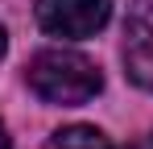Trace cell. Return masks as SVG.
<instances>
[{
	"label": "cell",
	"instance_id": "obj_1",
	"mask_svg": "<svg viewBox=\"0 0 153 149\" xmlns=\"http://www.w3.org/2000/svg\"><path fill=\"white\" fill-rule=\"evenodd\" d=\"M25 79H29V87H33L37 99L62 104V108L87 104V99L100 95V87H103L100 66L87 54H79V50H42L29 62Z\"/></svg>",
	"mask_w": 153,
	"mask_h": 149
},
{
	"label": "cell",
	"instance_id": "obj_2",
	"mask_svg": "<svg viewBox=\"0 0 153 149\" xmlns=\"http://www.w3.org/2000/svg\"><path fill=\"white\" fill-rule=\"evenodd\" d=\"M112 17V0H37V25L50 37H91Z\"/></svg>",
	"mask_w": 153,
	"mask_h": 149
},
{
	"label": "cell",
	"instance_id": "obj_3",
	"mask_svg": "<svg viewBox=\"0 0 153 149\" xmlns=\"http://www.w3.org/2000/svg\"><path fill=\"white\" fill-rule=\"evenodd\" d=\"M124 62L128 74L153 91V21L145 13H137L132 25H128V42H124Z\"/></svg>",
	"mask_w": 153,
	"mask_h": 149
},
{
	"label": "cell",
	"instance_id": "obj_4",
	"mask_svg": "<svg viewBox=\"0 0 153 149\" xmlns=\"http://www.w3.org/2000/svg\"><path fill=\"white\" fill-rule=\"evenodd\" d=\"M50 149H112V141L91 124H71L50 137Z\"/></svg>",
	"mask_w": 153,
	"mask_h": 149
},
{
	"label": "cell",
	"instance_id": "obj_5",
	"mask_svg": "<svg viewBox=\"0 0 153 149\" xmlns=\"http://www.w3.org/2000/svg\"><path fill=\"white\" fill-rule=\"evenodd\" d=\"M4 46H8V37H4V25H0V58H4Z\"/></svg>",
	"mask_w": 153,
	"mask_h": 149
},
{
	"label": "cell",
	"instance_id": "obj_6",
	"mask_svg": "<svg viewBox=\"0 0 153 149\" xmlns=\"http://www.w3.org/2000/svg\"><path fill=\"white\" fill-rule=\"evenodd\" d=\"M0 149H8V133H4V124H0Z\"/></svg>",
	"mask_w": 153,
	"mask_h": 149
},
{
	"label": "cell",
	"instance_id": "obj_7",
	"mask_svg": "<svg viewBox=\"0 0 153 149\" xmlns=\"http://www.w3.org/2000/svg\"><path fill=\"white\" fill-rule=\"evenodd\" d=\"M137 149H153V133H149V137H145V141H141Z\"/></svg>",
	"mask_w": 153,
	"mask_h": 149
}]
</instances>
